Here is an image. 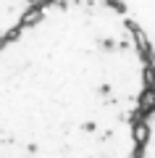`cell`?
I'll return each instance as SVG.
<instances>
[{"mask_svg":"<svg viewBox=\"0 0 155 158\" xmlns=\"http://www.w3.org/2000/svg\"><path fill=\"white\" fill-rule=\"evenodd\" d=\"M113 6L124 13V19L132 24L134 34L142 42L155 90V0H113Z\"/></svg>","mask_w":155,"mask_h":158,"instance_id":"obj_2","label":"cell"},{"mask_svg":"<svg viewBox=\"0 0 155 158\" xmlns=\"http://www.w3.org/2000/svg\"><path fill=\"white\" fill-rule=\"evenodd\" d=\"M153 106L113 0H50L3 37V158H142Z\"/></svg>","mask_w":155,"mask_h":158,"instance_id":"obj_1","label":"cell"},{"mask_svg":"<svg viewBox=\"0 0 155 158\" xmlns=\"http://www.w3.org/2000/svg\"><path fill=\"white\" fill-rule=\"evenodd\" d=\"M45 3H50V0H3V37L16 27H21Z\"/></svg>","mask_w":155,"mask_h":158,"instance_id":"obj_3","label":"cell"},{"mask_svg":"<svg viewBox=\"0 0 155 158\" xmlns=\"http://www.w3.org/2000/svg\"><path fill=\"white\" fill-rule=\"evenodd\" d=\"M142 158H155V106L150 108L147 121H145V145H142Z\"/></svg>","mask_w":155,"mask_h":158,"instance_id":"obj_4","label":"cell"}]
</instances>
